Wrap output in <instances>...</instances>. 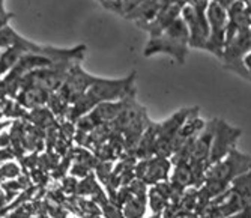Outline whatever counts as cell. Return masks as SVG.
<instances>
[{"mask_svg":"<svg viewBox=\"0 0 251 218\" xmlns=\"http://www.w3.org/2000/svg\"><path fill=\"white\" fill-rule=\"evenodd\" d=\"M190 46V32L182 17L176 18L173 23L158 36L149 38L146 44L145 56H152L156 53H167L175 57L179 63H184Z\"/></svg>","mask_w":251,"mask_h":218,"instance_id":"1","label":"cell"},{"mask_svg":"<svg viewBox=\"0 0 251 218\" xmlns=\"http://www.w3.org/2000/svg\"><path fill=\"white\" fill-rule=\"evenodd\" d=\"M251 170V158L244 155L236 149H232L229 155L221 161L211 166L206 171L204 179H217L226 184H232L238 176Z\"/></svg>","mask_w":251,"mask_h":218,"instance_id":"2","label":"cell"},{"mask_svg":"<svg viewBox=\"0 0 251 218\" xmlns=\"http://www.w3.org/2000/svg\"><path fill=\"white\" fill-rule=\"evenodd\" d=\"M206 17L209 23V38L206 41L204 50L211 51L217 57H223L224 51V44H226V32H227V24H229V17H227V11L221 8L217 2L211 0L208 9H206Z\"/></svg>","mask_w":251,"mask_h":218,"instance_id":"3","label":"cell"},{"mask_svg":"<svg viewBox=\"0 0 251 218\" xmlns=\"http://www.w3.org/2000/svg\"><path fill=\"white\" fill-rule=\"evenodd\" d=\"M208 8L190 6L185 5L182 8V20L190 32V46L194 48H204L206 41L209 38V23L206 17Z\"/></svg>","mask_w":251,"mask_h":218,"instance_id":"4","label":"cell"},{"mask_svg":"<svg viewBox=\"0 0 251 218\" xmlns=\"http://www.w3.org/2000/svg\"><path fill=\"white\" fill-rule=\"evenodd\" d=\"M241 134H242L241 129L230 126L221 119H217V128H215V136L212 140V147L208 160V169L229 155V152L235 149V145L241 137Z\"/></svg>","mask_w":251,"mask_h":218,"instance_id":"5","label":"cell"},{"mask_svg":"<svg viewBox=\"0 0 251 218\" xmlns=\"http://www.w3.org/2000/svg\"><path fill=\"white\" fill-rule=\"evenodd\" d=\"M169 171H170V161L161 157L143 160L134 167V174L137 176V179L151 185L164 182L169 178Z\"/></svg>","mask_w":251,"mask_h":218,"instance_id":"6","label":"cell"},{"mask_svg":"<svg viewBox=\"0 0 251 218\" xmlns=\"http://www.w3.org/2000/svg\"><path fill=\"white\" fill-rule=\"evenodd\" d=\"M230 190L242 200L244 206H251V170L238 176L232 184Z\"/></svg>","mask_w":251,"mask_h":218,"instance_id":"7","label":"cell"},{"mask_svg":"<svg viewBox=\"0 0 251 218\" xmlns=\"http://www.w3.org/2000/svg\"><path fill=\"white\" fill-rule=\"evenodd\" d=\"M170 182L180 190H185L187 187H193V171H191L190 163L176 164V169H175V173Z\"/></svg>","mask_w":251,"mask_h":218,"instance_id":"8","label":"cell"},{"mask_svg":"<svg viewBox=\"0 0 251 218\" xmlns=\"http://www.w3.org/2000/svg\"><path fill=\"white\" fill-rule=\"evenodd\" d=\"M146 212V199H137L131 197L124 208V217L125 218H143Z\"/></svg>","mask_w":251,"mask_h":218,"instance_id":"9","label":"cell"},{"mask_svg":"<svg viewBox=\"0 0 251 218\" xmlns=\"http://www.w3.org/2000/svg\"><path fill=\"white\" fill-rule=\"evenodd\" d=\"M98 191H101V188L98 187V184H97V181H95V178L92 176V174H89V176H86V178H83V181L81 182H78L77 184V194H80V195H83V194H97Z\"/></svg>","mask_w":251,"mask_h":218,"instance_id":"10","label":"cell"},{"mask_svg":"<svg viewBox=\"0 0 251 218\" xmlns=\"http://www.w3.org/2000/svg\"><path fill=\"white\" fill-rule=\"evenodd\" d=\"M149 197H151V208H152V211H153L155 214H159V215H161V214L164 212V209L167 208L169 200L164 197V195L159 194L153 187H152V190H151V193H149Z\"/></svg>","mask_w":251,"mask_h":218,"instance_id":"11","label":"cell"},{"mask_svg":"<svg viewBox=\"0 0 251 218\" xmlns=\"http://www.w3.org/2000/svg\"><path fill=\"white\" fill-rule=\"evenodd\" d=\"M20 174V169L17 164H12V163H6L5 166L0 167V182L5 181V179H11V178H15Z\"/></svg>","mask_w":251,"mask_h":218,"instance_id":"12","label":"cell"},{"mask_svg":"<svg viewBox=\"0 0 251 218\" xmlns=\"http://www.w3.org/2000/svg\"><path fill=\"white\" fill-rule=\"evenodd\" d=\"M98 2L105 8L113 12L121 14V0H98Z\"/></svg>","mask_w":251,"mask_h":218,"instance_id":"13","label":"cell"},{"mask_svg":"<svg viewBox=\"0 0 251 218\" xmlns=\"http://www.w3.org/2000/svg\"><path fill=\"white\" fill-rule=\"evenodd\" d=\"M77 181L74 178H65L63 184H62V190L65 193H75L77 191Z\"/></svg>","mask_w":251,"mask_h":218,"instance_id":"14","label":"cell"},{"mask_svg":"<svg viewBox=\"0 0 251 218\" xmlns=\"http://www.w3.org/2000/svg\"><path fill=\"white\" fill-rule=\"evenodd\" d=\"M87 171H89V169L86 166L80 164V163H75L74 167L71 169V173L74 174V176H80V178H84L87 174Z\"/></svg>","mask_w":251,"mask_h":218,"instance_id":"15","label":"cell"},{"mask_svg":"<svg viewBox=\"0 0 251 218\" xmlns=\"http://www.w3.org/2000/svg\"><path fill=\"white\" fill-rule=\"evenodd\" d=\"M11 143V136L9 134H0V147H9Z\"/></svg>","mask_w":251,"mask_h":218,"instance_id":"16","label":"cell"},{"mask_svg":"<svg viewBox=\"0 0 251 218\" xmlns=\"http://www.w3.org/2000/svg\"><path fill=\"white\" fill-rule=\"evenodd\" d=\"M244 65H245V68L248 71V75H250V80H251V51L244 57Z\"/></svg>","mask_w":251,"mask_h":218,"instance_id":"17","label":"cell"},{"mask_svg":"<svg viewBox=\"0 0 251 218\" xmlns=\"http://www.w3.org/2000/svg\"><path fill=\"white\" fill-rule=\"evenodd\" d=\"M151 218H164L163 215H159V214H155V215H152Z\"/></svg>","mask_w":251,"mask_h":218,"instance_id":"18","label":"cell"},{"mask_svg":"<svg viewBox=\"0 0 251 218\" xmlns=\"http://www.w3.org/2000/svg\"><path fill=\"white\" fill-rule=\"evenodd\" d=\"M8 125V122H5V123H0V129H2V128H5Z\"/></svg>","mask_w":251,"mask_h":218,"instance_id":"19","label":"cell"}]
</instances>
